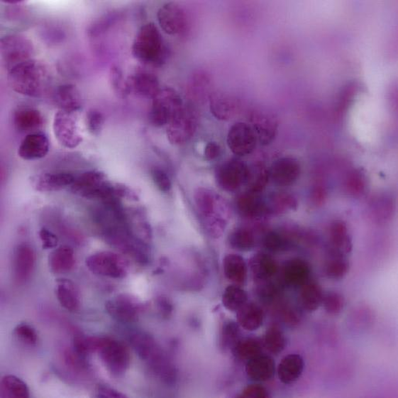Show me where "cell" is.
<instances>
[{"instance_id":"53","label":"cell","mask_w":398,"mask_h":398,"mask_svg":"<svg viewBox=\"0 0 398 398\" xmlns=\"http://www.w3.org/2000/svg\"><path fill=\"white\" fill-rule=\"evenodd\" d=\"M347 189L353 194H360L365 189V179H364L362 174L359 172H354L350 177Z\"/></svg>"},{"instance_id":"58","label":"cell","mask_w":398,"mask_h":398,"mask_svg":"<svg viewBox=\"0 0 398 398\" xmlns=\"http://www.w3.org/2000/svg\"><path fill=\"white\" fill-rule=\"evenodd\" d=\"M157 304L160 315L166 318L171 316L173 307L169 299L162 296L157 299Z\"/></svg>"},{"instance_id":"32","label":"cell","mask_w":398,"mask_h":398,"mask_svg":"<svg viewBox=\"0 0 398 398\" xmlns=\"http://www.w3.org/2000/svg\"><path fill=\"white\" fill-rule=\"evenodd\" d=\"M209 101L211 114L216 120L222 121L231 120L236 113L235 100L224 92L211 93Z\"/></svg>"},{"instance_id":"43","label":"cell","mask_w":398,"mask_h":398,"mask_svg":"<svg viewBox=\"0 0 398 398\" xmlns=\"http://www.w3.org/2000/svg\"><path fill=\"white\" fill-rule=\"evenodd\" d=\"M106 338V337L90 336H75L73 341L74 351L82 358L93 353H98Z\"/></svg>"},{"instance_id":"54","label":"cell","mask_w":398,"mask_h":398,"mask_svg":"<svg viewBox=\"0 0 398 398\" xmlns=\"http://www.w3.org/2000/svg\"><path fill=\"white\" fill-rule=\"evenodd\" d=\"M39 235L43 249L49 250L57 247L58 239L57 236L52 231H50L46 228H42Z\"/></svg>"},{"instance_id":"4","label":"cell","mask_w":398,"mask_h":398,"mask_svg":"<svg viewBox=\"0 0 398 398\" xmlns=\"http://www.w3.org/2000/svg\"><path fill=\"white\" fill-rule=\"evenodd\" d=\"M72 192L87 199L103 200L104 202L118 199L116 186L99 171L87 172L80 175L72 185Z\"/></svg>"},{"instance_id":"59","label":"cell","mask_w":398,"mask_h":398,"mask_svg":"<svg viewBox=\"0 0 398 398\" xmlns=\"http://www.w3.org/2000/svg\"><path fill=\"white\" fill-rule=\"evenodd\" d=\"M3 3H6L7 4H21L23 3V1H19V0H6V1H5V0H3Z\"/></svg>"},{"instance_id":"49","label":"cell","mask_w":398,"mask_h":398,"mask_svg":"<svg viewBox=\"0 0 398 398\" xmlns=\"http://www.w3.org/2000/svg\"><path fill=\"white\" fill-rule=\"evenodd\" d=\"M265 248L270 252H280L289 248L290 241L285 234L277 231L267 233L264 238Z\"/></svg>"},{"instance_id":"20","label":"cell","mask_w":398,"mask_h":398,"mask_svg":"<svg viewBox=\"0 0 398 398\" xmlns=\"http://www.w3.org/2000/svg\"><path fill=\"white\" fill-rule=\"evenodd\" d=\"M50 143L46 135L33 133L27 135L21 143L18 155L24 160H35L45 157L49 152Z\"/></svg>"},{"instance_id":"46","label":"cell","mask_w":398,"mask_h":398,"mask_svg":"<svg viewBox=\"0 0 398 398\" xmlns=\"http://www.w3.org/2000/svg\"><path fill=\"white\" fill-rule=\"evenodd\" d=\"M264 343L270 353L278 355L286 348V337L282 328L277 325L270 326L265 333Z\"/></svg>"},{"instance_id":"42","label":"cell","mask_w":398,"mask_h":398,"mask_svg":"<svg viewBox=\"0 0 398 398\" xmlns=\"http://www.w3.org/2000/svg\"><path fill=\"white\" fill-rule=\"evenodd\" d=\"M222 302L226 309L236 312L248 302V294L242 289L241 286L232 284L228 286L225 289Z\"/></svg>"},{"instance_id":"51","label":"cell","mask_w":398,"mask_h":398,"mask_svg":"<svg viewBox=\"0 0 398 398\" xmlns=\"http://www.w3.org/2000/svg\"><path fill=\"white\" fill-rule=\"evenodd\" d=\"M105 122L103 114L99 110L91 109L87 114V126L91 133L98 135L100 133Z\"/></svg>"},{"instance_id":"48","label":"cell","mask_w":398,"mask_h":398,"mask_svg":"<svg viewBox=\"0 0 398 398\" xmlns=\"http://www.w3.org/2000/svg\"><path fill=\"white\" fill-rule=\"evenodd\" d=\"M346 300L343 295L336 292H330L324 294L323 306L330 316L341 314L345 308Z\"/></svg>"},{"instance_id":"56","label":"cell","mask_w":398,"mask_h":398,"mask_svg":"<svg viewBox=\"0 0 398 398\" xmlns=\"http://www.w3.org/2000/svg\"><path fill=\"white\" fill-rule=\"evenodd\" d=\"M222 148L219 145V143L215 141L209 142L205 148L204 155L209 162L214 160L221 156Z\"/></svg>"},{"instance_id":"13","label":"cell","mask_w":398,"mask_h":398,"mask_svg":"<svg viewBox=\"0 0 398 398\" xmlns=\"http://www.w3.org/2000/svg\"><path fill=\"white\" fill-rule=\"evenodd\" d=\"M53 131L57 141L67 149L77 148L83 140L74 114L58 110L54 117Z\"/></svg>"},{"instance_id":"52","label":"cell","mask_w":398,"mask_h":398,"mask_svg":"<svg viewBox=\"0 0 398 398\" xmlns=\"http://www.w3.org/2000/svg\"><path fill=\"white\" fill-rule=\"evenodd\" d=\"M152 179L157 187L163 192H170L172 187V181L168 175L162 169L155 167L151 171Z\"/></svg>"},{"instance_id":"6","label":"cell","mask_w":398,"mask_h":398,"mask_svg":"<svg viewBox=\"0 0 398 398\" xmlns=\"http://www.w3.org/2000/svg\"><path fill=\"white\" fill-rule=\"evenodd\" d=\"M86 265L92 274L114 279H123L130 272L129 261L111 251L92 254L87 258Z\"/></svg>"},{"instance_id":"19","label":"cell","mask_w":398,"mask_h":398,"mask_svg":"<svg viewBox=\"0 0 398 398\" xmlns=\"http://www.w3.org/2000/svg\"><path fill=\"white\" fill-rule=\"evenodd\" d=\"M131 93L145 99H153L160 91L157 76L147 71H137L127 78Z\"/></svg>"},{"instance_id":"1","label":"cell","mask_w":398,"mask_h":398,"mask_svg":"<svg viewBox=\"0 0 398 398\" xmlns=\"http://www.w3.org/2000/svg\"><path fill=\"white\" fill-rule=\"evenodd\" d=\"M8 80L12 89L19 94L40 98L50 87V73L43 62L31 59L13 67Z\"/></svg>"},{"instance_id":"21","label":"cell","mask_w":398,"mask_h":398,"mask_svg":"<svg viewBox=\"0 0 398 398\" xmlns=\"http://www.w3.org/2000/svg\"><path fill=\"white\" fill-rule=\"evenodd\" d=\"M236 208L238 214L247 219H259L267 215L266 200L260 193L245 192L236 200Z\"/></svg>"},{"instance_id":"2","label":"cell","mask_w":398,"mask_h":398,"mask_svg":"<svg viewBox=\"0 0 398 398\" xmlns=\"http://www.w3.org/2000/svg\"><path fill=\"white\" fill-rule=\"evenodd\" d=\"M194 199L203 228L211 238H219L227 226L225 202L215 192L204 188L198 189Z\"/></svg>"},{"instance_id":"31","label":"cell","mask_w":398,"mask_h":398,"mask_svg":"<svg viewBox=\"0 0 398 398\" xmlns=\"http://www.w3.org/2000/svg\"><path fill=\"white\" fill-rule=\"evenodd\" d=\"M48 265L55 275L69 273L75 265L74 250L70 245H62L50 253Z\"/></svg>"},{"instance_id":"24","label":"cell","mask_w":398,"mask_h":398,"mask_svg":"<svg viewBox=\"0 0 398 398\" xmlns=\"http://www.w3.org/2000/svg\"><path fill=\"white\" fill-rule=\"evenodd\" d=\"M249 267L256 282L272 280L278 272L277 261L269 254L258 253L249 262Z\"/></svg>"},{"instance_id":"28","label":"cell","mask_w":398,"mask_h":398,"mask_svg":"<svg viewBox=\"0 0 398 398\" xmlns=\"http://www.w3.org/2000/svg\"><path fill=\"white\" fill-rule=\"evenodd\" d=\"M57 299L67 311H77L81 306V294L77 285L67 278H59L55 287Z\"/></svg>"},{"instance_id":"55","label":"cell","mask_w":398,"mask_h":398,"mask_svg":"<svg viewBox=\"0 0 398 398\" xmlns=\"http://www.w3.org/2000/svg\"><path fill=\"white\" fill-rule=\"evenodd\" d=\"M241 397L250 398H265L269 397L270 394L265 387L258 385H254L245 387L243 389Z\"/></svg>"},{"instance_id":"30","label":"cell","mask_w":398,"mask_h":398,"mask_svg":"<svg viewBox=\"0 0 398 398\" xmlns=\"http://www.w3.org/2000/svg\"><path fill=\"white\" fill-rule=\"evenodd\" d=\"M237 323L247 331H257L264 324V311L253 302H247L236 311Z\"/></svg>"},{"instance_id":"7","label":"cell","mask_w":398,"mask_h":398,"mask_svg":"<svg viewBox=\"0 0 398 398\" xmlns=\"http://www.w3.org/2000/svg\"><path fill=\"white\" fill-rule=\"evenodd\" d=\"M0 44L3 62L9 72L15 66L31 60L35 54L32 41L19 33L4 36Z\"/></svg>"},{"instance_id":"22","label":"cell","mask_w":398,"mask_h":398,"mask_svg":"<svg viewBox=\"0 0 398 398\" xmlns=\"http://www.w3.org/2000/svg\"><path fill=\"white\" fill-rule=\"evenodd\" d=\"M329 252L347 256L353 250L352 237L345 222L337 220L329 226Z\"/></svg>"},{"instance_id":"5","label":"cell","mask_w":398,"mask_h":398,"mask_svg":"<svg viewBox=\"0 0 398 398\" xmlns=\"http://www.w3.org/2000/svg\"><path fill=\"white\" fill-rule=\"evenodd\" d=\"M183 106L182 99L175 89L171 87L160 89L152 99L150 122L156 127L167 126Z\"/></svg>"},{"instance_id":"10","label":"cell","mask_w":398,"mask_h":398,"mask_svg":"<svg viewBox=\"0 0 398 398\" xmlns=\"http://www.w3.org/2000/svg\"><path fill=\"white\" fill-rule=\"evenodd\" d=\"M100 359L109 372L114 376L125 374L131 365V354L127 347L114 338L106 337L99 351Z\"/></svg>"},{"instance_id":"15","label":"cell","mask_w":398,"mask_h":398,"mask_svg":"<svg viewBox=\"0 0 398 398\" xmlns=\"http://www.w3.org/2000/svg\"><path fill=\"white\" fill-rule=\"evenodd\" d=\"M302 174L298 159L284 157L275 160L269 168L270 180L279 187H289L297 182Z\"/></svg>"},{"instance_id":"25","label":"cell","mask_w":398,"mask_h":398,"mask_svg":"<svg viewBox=\"0 0 398 398\" xmlns=\"http://www.w3.org/2000/svg\"><path fill=\"white\" fill-rule=\"evenodd\" d=\"M304 369V361L299 354H289L284 357L277 369V377L286 385H293L301 378Z\"/></svg>"},{"instance_id":"29","label":"cell","mask_w":398,"mask_h":398,"mask_svg":"<svg viewBox=\"0 0 398 398\" xmlns=\"http://www.w3.org/2000/svg\"><path fill=\"white\" fill-rule=\"evenodd\" d=\"M54 99L59 110L75 114L82 106L81 92L74 84H65L58 87Z\"/></svg>"},{"instance_id":"35","label":"cell","mask_w":398,"mask_h":398,"mask_svg":"<svg viewBox=\"0 0 398 398\" xmlns=\"http://www.w3.org/2000/svg\"><path fill=\"white\" fill-rule=\"evenodd\" d=\"M266 200L267 215H282L297 209L299 202L293 194L286 192L273 193Z\"/></svg>"},{"instance_id":"38","label":"cell","mask_w":398,"mask_h":398,"mask_svg":"<svg viewBox=\"0 0 398 398\" xmlns=\"http://www.w3.org/2000/svg\"><path fill=\"white\" fill-rule=\"evenodd\" d=\"M210 78L206 72L198 71L191 76L187 84V96L190 100L200 101L209 97Z\"/></svg>"},{"instance_id":"3","label":"cell","mask_w":398,"mask_h":398,"mask_svg":"<svg viewBox=\"0 0 398 398\" xmlns=\"http://www.w3.org/2000/svg\"><path fill=\"white\" fill-rule=\"evenodd\" d=\"M132 54L145 65L158 67L166 62L168 49L155 23H146L138 31L132 45Z\"/></svg>"},{"instance_id":"26","label":"cell","mask_w":398,"mask_h":398,"mask_svg":"<svg viewBox=\"0 0 398 398\" xmlns=\"http://www.w3.org/2000/svg\"><path fill=\"white\" fill-rule=\"evenodd\" d=\"M284 282L289 286H303L309 281L311 267L309 262L301 258L285 262L282 270Z\"/></svg>"},{"instance_id":"37","label":"cell","mask_w":398,"mask_h":398,"mask_svg":"<svg viewBox=\"0 0 398 398\" xmlns=\"http://www.w3.org/2000/svg\"><path fill=\"white\" fill-rule=\"evenodd\" d=\"M324 293L315 282H308L302 286L300 301L302 308L308 312L317 311L323 304Z\"/></svg>"},{"instance_id":"11","label":"cell","mask_w":398,"mask_h":398,"mask_svg":"<svg viewBox=\"0 0 398 398\" xmlns=\"http://www.w3.org/2000/svg\"><path fill=\"white\" fill-rule=\"evenodd\" d=\"M108 314L122 324H134L139 320L145 304L133 295L129 294H117L106 302Z\"/></svg>"},{"instance_id":"33","label":"cell","mask_w":398,"mask_h":398,"mask_svg":"<svg viewBox=\"0 0 398 398\" xmlns=\"http://www.w3.org/2000/svg\"><path fill=\"white\" fill-rule=\"evenodd\" d=\"M226 277L233 284L242 286L248 278V265L244 258L237 254H228L223 259Z\"/></svg>"},{"instance_id":"39","label":"cell","mask_w":398,"mask_h":398,"mask_svg":"<svg viewBox=\"0 0 398 398\" xmlns=\"http://www.w3.org/2000/svg\"><path fill=\"white\" fill-rule=\"evenodd\" d=\"M350 270V262L343 254L329 252L328 258L325 265V274L332 280L340 281Z\"/></svg>"},{"instance_id":"41","label":"cell","mask_w":398,"mask_h":398,"mask_svg":"<svg viewBox=\"0 0 398 398\" xmlns=\"http://www.w3.org/2000/svg\"><path fill=\"white\" fill-rule=\"evenodd\" d=\"M228 242L234 250L248 252L256 245L254 233L248 228L237 227L228 237Z\"/></svg>"},{"instance_id":"40","label":"cell","mask_w":398,"mask_h":398,"mask_svg":"<svg viewBox=\"0 0 398 398\" xmlns=\"http://www.w3.org/2000/svg\"><path fill=\"white\" fill-rule=\"evenodd\" d=\"M0 396L8 398H27L30 397V389L26 383L14 375H6L2 378L0 386Z\"/></svg>"},{"instance_id":"23","label":"cell","mask_w":398,"mask_h":398,"mask_svg":"<svg viewBox=\"0 0 398 398\" xmlns=\"http://www.w3.org/2000/svg\"><path fill=\"white\" fill-rule=\"evenodd\" d=\"M245 371L250 380L257 382H266L275 377V362L269 355L260 354L245 363Z\"/></svg>"},{"instance_id":"50","label":"cell","mask_w":398,"mask_h":398,"mask_svg":"<svg viewBox=\"0 0 398 398\" xmlns=\"http://www.w3.org/2000/svg\"><path fill=\"white\" fill-rule=\"evenodd\" d=\"M14 336L24 344L35 346L38 343V336L35 328L27 324H21L14 328Z\"/></svg>"},{"instance_id":"27","label":"cell","mask_w":398,"mask_h":398,"mask_svg":"<svg viewBox=\"0 0 398 398\" xmlns=\"http://www.w3.org/2000/svg\"><path fill=\"white\" fill-rule=\"evenodd\" d=\"M75 179L72 175L67 173L43 174L33 177V189L40 192H52L64 189L72 186Z\"/></svg>"},{"instance_id":"34","label":"cell","mask_w":398,"mask_h":398,"mask_svg":"<svg viewBox=\"0 0 398 398\" xmlns=\"http://www.w3.org/2000/svg\"><path fill=\"white\" fill-rule=\"evenodd\" d=\"M13 124L19 132L33 133L43 126L44 118L35 109L22 108L15 112Z\"/></svg>"},{"instance_id":"14","label":"cell","mask_w":398,"mask_h":398,"mask_svg":"<svg viewBox=\"0 0 398 398\" xmlns=\"http://www.w3.org/2000/svg\"><path fill=\"white\" fill-rule=\"evenodd\" d=\"M258 139L250 124L236 123L231 126L227 135V145L233 154L245 157L253 153L258 145Z\"/></svg>"},{"instance_id":"47","label":"cell","mask_w":398,"mask_h":398,"mask_svg":"<svg viewBox=\"0 0 398 398\" xmlns=\"http://www.w3.org/2000/svg\"><path fill=\"white\" fill-rule=\"evenodd\" d=\"M109 81L115 95L124 99L131 94L128 82L124 78L123 71L118 66H113L109 70Z\"/></svg>"},{"instance_id":"44","label":"cell","mask_w":398,"mask_h":398,"mask_svg":"<svg viewBox=\"0 0 398 398\" xmlns=\"http://www.w3.org/2000/svg\"><path fill=\"white\" fill-rule=\"evenodd\" d=\"M262 349L261 343L256 338H245L237 343L232 353L236 359L248 362L260 355Z\"/></svg>"},{"instance_id":"12","label":"cell","mask_w":398,"mask_h":398,"mask_svg":"<svg viewBox=\"0 0 398 398\" xmlns=\"http://www.w3.org/2000/svg\"><path fill=\"white\" fill-rule=\"evenodd\" d=\"M248 165L238 158L226 160L216 168L215 176L220 189L235 192L241 189L247 179Z\"/></svg>"},{"instance_id":"36","label":"cell","mask_w":398,"mask_h":398,"mask_svg":"<svg viewBox=\"0 0 398 398\" xmlns=\"http://www.w3.org/2000/svg\"><path fill=\"white\" fill-rule=\"evenodd\" d=\"M270 180L269 169L265 165L255 163L248 166L245 187L248 192L261 193Z\"/></svg>"},{"instance_id":"17","label":"cell","mask_w":398,"mask_h":398,"mask_svg":"<svg viewBox=\"0 0 398 398\" xmlns=\"http://www.w3.org/2000/svg\"><path fill=\"white\" fill-rule=\"evenodd\" d=\"M160 28L169 35H179L187 27V16L183 8L176 3H167L157 11Z\"/></svg>"},{"instance_id":"18","label":"cell","mask_w":398,"mask_h":398,"mask_svg":"<svg viewBox=\"0 0 398 398\" xmlns=\"http://www.w3.org/2000/svg\"><path fill=\"white\" fill-rule=\"evenodd\" d=\"M35 253L31 245L23 243L16 248L13 256V274L16 282L20 284L27 283L35 269Z\"/></svg>"},{"instance_id":"57","label":"cell","mask_w":398,"mask_h":398,"mask_svg":"<svg viewBox=\"0 0 398 398\" xmlns=\"http://www.w3.org/2000/svg\"><path fill=\"white\" fill-rule=\"evenodd\" d=\"M96 397L101 398H123L126 396L117 389L105 385H100L97 388Z\"/></svg>"},{"instance_id":"9","label":"cell","mask_w":398,"mask_h":398,"mask_svg":"<svg viewBox=\"0 0 398 398\" xmlns=\"http://www.w3.org/2000/svg\"><path fill=\"white\" fill-rule=\"evenodd\" d=\"M148 363L153 374L167 385H174L177 380V370L162 346L156 341L152 342L140 355Z\"/></svg>"},{"instance_id":"16","label":"cell","mask_w":398,"mask_h":398,"mask_svg":"<svg viewBox=\"0 0 398 398\" xmlns=\"http://www.w3.org/2000/svg\"><path fill=\"white\" fill-rule=\"evenodd\" d=\"M250 121V125L261 145H269L275 140L278 130L275 114L267 109H256L252 112Z\"/></svg>"},{"instance_id":"8","label":"cell","mask_w":398,"mask_h":398,"mask_svg":"<svg viewBox=\"0 0 398 398\" xmlns=\"http://www.w3.org/2000/svg\"><path fill=\"white\" fill-rule=\"evenodd\" d=\"M198 127V116L196 111L183 106L167 126V138L174 145H183L188 143L196 133Z\"/></svg>"},{"instance_id":"45","label":"cell","mask_w":398,"mask_h":398,"mask_svg":"<svg viewBox=\"0 0 398 398\" xmlns=\"http://www.w3.org/2000/svg\"><path fill=\"white\" fill-rule=\"evenodd\" d=\"M241 326L238 323L228 320L223 324L220 333V347L224 352L233 351L241 340Z\"/></svg>"}]
</instances>
